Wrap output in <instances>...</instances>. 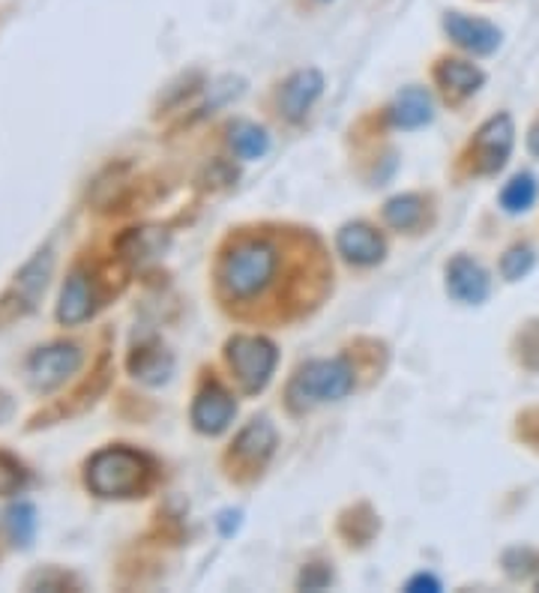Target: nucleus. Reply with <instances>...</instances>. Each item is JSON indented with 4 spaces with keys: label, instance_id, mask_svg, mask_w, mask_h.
I'll list each match as a JSON object with an SVG mask.
<instances>
[{
    "label": "nucleus",
    "instance_id": "393cba45",
    "mask_svg": "<svg viewBox=\"0 0 539 593\" xmlns=\"http://www.w3.org/2000/svg\"><path fill=\"white\" fill-rule=\"evenodd\" d=\"M300 584H303L306 591H321V588L330 584V570H324V567H308V570L300 575Z\"/></svg>",
    "mask_w": 539,
    "mask_h": 593
},
{
    "label": "nucleus",
    "instance_id": "b1692460",
    "mask_svg": "<svg viewBox=\"0 0 539 593\" xmlns=\"http://www.w3.org/2000/svg\"><path fill=\"white\" fill-rule=\"evenodd\" d=\"M504 563H506V572H509L513 579H525V575H530V572L539 567V555L528 549H516L506 555Z\"/></svg>",
    "mask_w": 539,
    "mask_h": 593
},
{
    "label": "nucleus",
    "instance_id": "9d476101",
    "mask_svg": "<svg viewBox=\"0 0 539 593\" xmlns=\"http://www.w3.org/2000/svg\"><path fill=\"white\" fill-rule=\"evenodd\" d=\"M447 288L456 300L462 303H483L489 296V276L480 264L468 258V255H459L456 261L447 267Z\"/></svg>",
    "mask_w": 539,
    "mask_h": 593
},
{
    "label": "nucleus",
    "instance_id": "aec40b11",
    "mask_svg": "<svg viewBox=\"0 0 539 593\" xmlns=\"http://www.w3.org/2000/svg\"><path fill=\"white\" fill-rule=\"evenodd\" d=\"M130 369L135 372V378H142V381H150V384H159V381H166L168 369H171V360H168V354L162 351H138L133 354V360H130Z\"/></svg>",
    "mask_w": 539,
    "mask_h": 593
},
{
    "label": "nucleus",
    "instance_id": "bb28decb",
    "mask_svg": "<svg viewBox=\"0 0 539 593\" xmlns=\"http://www.w3.org/2000/svg\"><path fill=\"white\" fill-rule=\"evenodd\" d=\"M525 423V438L534 440V444H539V411H534V414H528V417L521 419Z\"/></svg>",
    "mask_w": 539,
    "mask_h": 593
},
{
    "label": "nucleus",
    "instance_id": "4be33fe9",
    "mask_svg": "<svg viewBox=\"0 0 539 593\" xmlns=\"http://www.w3.org/2000/svg\"><path fill=\"white\" fill-rule=\"evenodd\" d=\"M534 261H537V255L530 246H513L509 253L504 255V261H501V270L509 282H518V279H525V276L534 270Z\"/></svg>",
    "mask_w": 539,
    "mask_h": 593
},
{
    "label": "nucleus",
    "instance_id": "1a4fd4ad",
    "mask_svg": "<svg viewBox=\"0 0 539 593\" xmlns=\"http://www.w3.org/2000/svg\"><path fill=\"white\" fill-rule=\"evenodd\" d=\"M443 27L456 43L473 52V55H492L501 45V31L495 24L483 22V19H471V15H462V12H450L443 19Z\"/></svg>",
    "mask_w": 539,
    "mask_h": 593
},
{
    "label": "nucleus",
    "instance_id": "4468645a",
    "mask_svg": "<svg viewBox=\"0 0 539 593\" xmlns=\"http://www.w3.org/2000/svg\"><path fill=\"white\" fill-rule=\"evenodd\" d=\"M276 447V428L270 426V419H252L249 426L243 428L240 438L234 444V452L240 456L243 461L249 465H261L265 459H270V452Z\"/></svg>",
    "mask_w": 539,
    "mask_h": 593
},
{
    "label": "nucleus",
    "instance_id": "6ab92c4d",
    "mask_svg": "<svg viewBox=\"0 0 539 593\" xmlns=\"http://www.w3.org/2000/svg\"><path fill=\"white\" fill-rule=\"evenodd\" d=\"M232 144L243 159H261L267 154V147H270V138H267V132L261 126L240 123V126H234Z\"/></svg>",
    "mask_w": 539,
    "mask_h": 593
},
{
    "label": "nucleus",
    "instance_id": "a211bd4d",
    "mask_svg": "<svg viewBox=\"0 0 539 593\" xmlns=\"http://www.w3.org/2000/svg\"><path fill=\"white\" fill-rule=\"evenodd\" d=\"M384 220L398 231L417 228L419 220H423V201L417 195H398L393 201H386Z\"/></svg>",
    "mask_w": 539,
    "mask_h": 593
},
{
    "label": "nucleus",
    "instance_id": "20e7f679",
    "mask_svg": "<svg viewBox=\"0 0 539 593\" xmlns=\"http://www.w3.org/2000/svg\"><path fill=\"white\" fill-rule=\"evenodd\" d=\"M228 362H232L243 390L258 393V390H265L276 369V348L258 336H237L228 342Z\"/></svg>",
    "mask_w": 539,
    "mask_h": 593
},
{
    "label": "nucleus",
    "instance_id": "cd10ccee",
    "mask_svg": "<svg viewBox=\"0 0 539 593\" xmlns=\"http://www.w3.org/2000/svg\"><path fill=\"white\" fill-rule=\"evenodd\" d=\"M528 147H530V154H537V156H539V121L534 123V130H530V135H528Z\"/></svg>",
    "mask_w": 539,
    "mask_h": 593
},
{
    "label": "nucleus",
    "instance_id": "39448f33",
    "mask_svg": "<svg viewBox=\"0 0 539 593\" xmlns=\"http://www.w3.org/2000/svg\"><path fill=\"white\" fill-rule=\"evenodd\" d=\"M52 253H40L31 264H24V270L15 276L10 291L0 300V321L22 318L36 306V300L43 296L48 276H52Z\"/></svg>",
    "mask_w": 539,
    "mask_h": 593
},
{
    "label": "nucleus",
    "instance_id": "5701e85b",
    "mask_svg": "<svg viewBox=\"0 0 539 593\" xmlns=\"http://www.w3.org/2000/svg\"><path fill=\"white\" fill-rule=\"evenodd\" d=\"M27 485V471L10 452H0V494H15Z\"/></svg>",
    "mask_w": 539,
    "mask_h": 593
},
{
    "label": "nucleus",
    "instance_id": "2eb2a0df",
    "mask_svg": "<svg viewBox=\"0 0 539 593\" xmlns=\"http://www.w3.org/2000/svg\"><path fill=\"white\" fill-rule=\"evenodd\" d=\"M431 97L423 88H407L393 102V123L402 130H419L431 121Z\"/></svg>",
    "mask_w": 539,
    "mask_h": 593
},
{
    "label": "nucleus",
    "instance_id": "0eeeda50",
    "mask_svg": "<svg viewBox=\"0 0 539 593\" xmlns=\"http://www.w3.org/2000/svg\"><path fill=\"white\" fill-rule=\"evenodd\" d=\"M78 366H81V351H78L76 345L60 342V345L40 348V351L27 360V374H31L34 390L48 393V390H55V387L64 384L69 374H76Z\"/></svg>",
    "mask_w": 539,
    "mask_h": 593
},
{
    "label": "nucleus",
    "instance_id": "423d86ee",
    "mask_svg": "<svg viewBox=\"0 0 539 593\" xmlns=\"http://www.w3.org/2000/svg\"><path fill=\"white\" fill-rule=\"evenodd\" d=\"M513 118L509 114H497L492 121H485L476 132L471 144V159L476 175H495L506 165L513 154Z\"/></svg>",
    "mask_w": 539,
    "mask_h": 593
},
{
    "label": "nucleus",
    "instance_id": "ddd939ff",
    "mask_svg": "<svg viewBox=\"0 0 539 593\" xmlns=\"http://www.w3.org/2000/svg\"><path fill=\"white\" fill-rule=\"evenodd\" d=\"M339 253L353 264H378L384 258V240L374 228L353 222L339 231Z\"/></svg>",
    "mask_w": 539,
    "mask_h": 593
},
{
    "label": "nucleus",
    "instance_id": "a878e982",
    "mask_svg": "<svg viewBox=\"0 0 539 593\" xmlns=\"http://www.w3.org/2000/svg\"><path fill=\"white\" fill-rule=\"evenodd\" d=\"M407 591L411 593L440 591V584H438V579H431V575H417V579H411V582H407Z\"/></svg>",
    "mask_w": 539,
    "mask_h": 593
},
{
    "label": "nucleus",
    "instance_id": "f257e3e1",
    "mask_svg": "<svg viewBox=\"0 0 539 593\" xmlns=\"http://www.w3.org/2000/svg\"><path fill=\"white\" fill-rule=\"evenodd\" d=\"M150 483V461L130 447H109L88 461V489L100 497H135Z\"/></svg>",
    "mask_w": 539,
    "mask_h": 593
},
{
    "label": "nucleus",
    "instance_id": "f03ea898",
    "mask_svg": "<svg viewBox=\"0 0 539 593\" xmlns=\"http://www.w3.org/2000/svg\"><path fill=\"white\" fill-rule=\"evenodd\" d=\"M353 390V374L345 360H315L306 362L294 381L288 387V399L291 407L306 411V407L327 405V402H339Z\"/></svg>",
    "mask_w": 539,
    "mask_h": 593
},
{
    "label": "nucleus",
    "instance_id": "6e6552de",
    "mask_svg": "<svg viewBox=\"0 0 539 593\" xmlns=\"http://www.w3.org/2000/svg\"><path fill=\"white\" fill-rule=\"evenodd\" d=\"M234 399L220 384H210L204 387L195 399V405H192V423L199 432L204 435H220L228 428V423L234 419Z\"/></svg>",
    "mask_w": 539,
    "mask_h": 593
},
{
    "label": "nucleus",
    "instance_id": "412c9836",
    "mask_svg": "<svg viewBox=\"0 0 539 593\" xmlns=\"http://www.w3.org/2000/svg\"><path fill=\"white\" fill-rule=\"evenodd\" d=\"M7 527H10V537L15 539V546H31V539L36 534V510L31 504H15L7 513Z\"/></svg>",
    "mask_w": 539,
    "mask_h": 593
},
{
    "label": "nucleus",
    "instance_id": "f8f14e48",
    "mask_svg": "<svg viewBox=\"0 0 539 593\" xmlns=\"http://www.w3.org/2000/svg\"><path fill=\"white\" fill-rule=\"evenodd\" d=\"M90 315H93V286H90L88 276L76 270L67 279L60 303H57V321L67 327H76L81 321H88Z\"/></svg>",
    "mask_w": 539,
    "mask_h": 593
},
{
    "label": "nucleus",
    "instance_id": "dca6fc26",
    "mask_svg": "<svg viewBox=\"0 0 539 593\" xmlns=\"http://www.w3.org/2000/svg\"><path fill=\"white\" fill-rule=\"evenodd\" d=\"M435 76H438L440 88L456 99L471 97L483 85V72L473 64H464V60H443Z\"/></svg>",
    "mask_w": 539,
    "mask_h": 593
},
{
    "label": "nucleus",
    "instance_id": "f3484780",
    "mask_svg": "<svg viewBox=\"0 0 539 593\" xmlns=\"http://www.w3.org/2000/svg\"><path fill=\"white\" fill-rule=\"evenodd\" d=\"M534 201H537V177L534 175H516L501 192V204L506 213H525Z\"/></svg>",
    "mask_w": 539,
    "mask_h": 593
},
{
    "label": "nucleus",
    "instance_id": "7ed1b4c3",
    "mask_svg": "<svg viewBox=\"0 0 539 593\" xmlns=\"http://www.w3.org/2000/svg\"><path fill=\"white\" fill-rule=\"evenodd\" d=\"M276 273V249L265 240L240 243L222 264V286L237 300L261 294Z\"/></svg>",
    "mask_w": 539,
    "mask_h": 593
},
{
    "label": "nucleus",
    "instance_id": "9b49d317",
    "mask_svg": "<svg viewBox=\"0 0 539 593\" xmlns=\"http://www.w3.org/2000/svg\"><path fill=\"white\" fill-rule=\"evenodd\" d=\"M321 88H324V78H321L318 69H303L297 76L288 78L282 97H279V105L285 111L288 121H300L308 105L321 97Z\"/></svg>",
    "mask_w": 539,
    "mask_h": 593
}]
</instances>
